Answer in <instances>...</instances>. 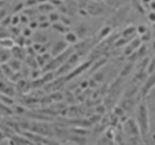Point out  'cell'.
I'll list each match as a JSON object with an SVG mask.
<instances>
[{"instance_id": "4316f807", "label": "cell", "mask_w": 155, "mask_h": 145, "mask_svg": "<svg viewBox=\"0 0 155 145\" xmlns=\"http://www.w3.org/2000/svg\"><path fill=\"white\" fill-rule=\"evenodd\" d=\"M150 47H151V50H152V51H155V40H152V41H151Z\"/></svg>"}, {"instance_id": "4dcf8cb0", "label": "cell", "mask_w": 155, "mask_h": 145, "mask_svg": "<svg viewBox=\"0 0 155 145\" xmlns=\"http://www.w3.org/2000/svg\"><path fill=\"white\" fill-rule=\"evenodd\" d=\"M15 2H25V0H15Z\"/></svg>"}, {"instance_id": "3957f363", "label": "cell", "mask_w": 155, "mask_h": 145, "mask_svg": "<svg viewBox=\"0 0 155 145\" xmlns=\"http://www.w3.org/2000/svg\"><path fill=\"white\" fill-rule=\"evenodd\" d=\"M69 44L66 43L64 40H59V41H55V43L52 44V47H51V55H52V58H56V56L62 55V53L64 52V51L69 48Z\"/></svg>"}, {"instance_id": "8992f818", "label": "cell", "mask_w": 155, "mask_h": 145, "mask_svg": "<svg viewBox=\"0 0 155 145\" xmlns=\"http://www.w3.org/2000/svg\"><path fill=\"white\" fill-rule=\"evenodd\" d=\"M136 34H137V26H133V25H129V26L124 27V30L121 32V37L129 38V40H133Z\"/></svg>"}, {"instance_id": "277c9868", "label": "cell", "mask_w": 155, "mask_h": 145, "mask_svg": "<svg viewBox=\"0 0 155 145\" xmlns=\"http://www.w3.org/2000/svg\"><path fill=\"white\" fill-rule=\"evenodd\" d=\"M125 129H126V131H128L130 136H133V137H139V136H141L140 134V129H139V125H137V122H135V119H128L126 121V123H125Z\"/></svg>"}, {"instance_id": "603a6c76", "label": "cell", "mask_w": 155, "mask_h": 145, "mask_svg": "<svg viewBox=\"0 0 155 145\" xmlns=\"http://www.w3.org/2000/svg\"><path fill=\"white\" fill-rule=\"evenodd\" d=\"M11 18H12V15H8V17H6L3 21H2V26L3 27H8V26H11Z\"/></svg>"}, {"instance_id": "f1b7e54d", "label": "cell", "mask_w": 155, "mask_h": 145, "mask_svg": "<svg viewBox=\"0 0 155 145\" xmlns=\"http://www.w3.org/2000/svg\"><path fill=\"white\" fill-rule=\"evenodd\" d=\"M151 34H152V40H155V30H151Z\"/></svg>"}, {"instance_id": "83f0119b", "label": "cell", "mask_w": 155, "mask_h": 145, "mask_svg": "<svg viewBox=\"0 0 155 145\" xmlns=\"http://www.w3.org/2000/svg\"><path fill=\"white\" fill-rule=\"evenodd\" d=\"M88 81H82V84H81V88H88Z\"/></svg>"}, {"instance_id": "4fadbf2b", "label": "cell", "mask_w": 155, "mask_h": 145, "mask_svg": "<svg viewBox=\"0 0 155 145\" xmlns=\"http://www.w3.org/2000/svg\"><path fill=\"white\" fill-rule=\"evenodd\" d=\"M0 103L2 104H4V105H15V102H14V99H12L11 96H7V95H4V93H0Z\"/></svg>"}, {"instance_id": "ac0fdd59", "label": "cell", "mask_w": 155, "mask_h": 145, "mask_svg": "<svg viewBox=\"0 0 155 145\" xmlns=\"http://www.w3.org/2000/svg\"><path fill=\"white\" fill-rule=\"evenodd\" d=\"M35 43L36 44H44L45 41L48 40V36L47 34H35Z\"/></svg>"}, {"instance_id": "5b68a950", "label": "cell", "mask_w": 155, "mask_h": 145, "mask_svg": "<svg viewBox=\"0 0 155 145\" xmlns=\"http://www.w3.org/2000/svg\"><path fill=\"white\" fill-rule=\"evenodd\" d=\"M111 34H113V27L110 26V25H107V23H106L104 26L100 27L99 33H97V44H99L100 41L106 40L107 37H110Z\"/></svg>"}, {"instance_id": "836d02e7", "label": "cell", "mask_w": 155, "mask_h": 145, "mask_svg": "<svg viewBox=\"0 0 155 145\" xmlns=\"http://www.w3.org/2000/svg\"><path fill=\"white\" fill-rule=\"evenodd\" d=\"M103 2H104V0H103Z\"/></svg>"}, {"instance_id": "9c48e42d", "label": "cell", "mask_w": 155, "mask_h": 145, "mask_svg": "<svg viewBox=\"0 0 155 145\" xmlns=\"http://www.w3.org/2000/svg\"><path fill=\"white\" fill-rule=\"evenodd\" d=\"M63 40L66 41L69 45H77V44L81 41V40H80V37L77 36V33H76V32H71V30L68 33V34H64V38H63Z\"/></svg>"}, {"instance_id": "9a60e30c", "label": "cell", "mask_w": 155, "mask_h": 145, "mask_svg": "<svg viewBox=\"0 0 155 145\" xmlns=\"http://www.w3.org/2000/svg\"><path fill=\"white\" fill-rule=\"evenodd\" d=\"M25 8H26L25 7V2H15V4L11 7L12 14H21V12H24Z\"/></svg>"}, {"instance_id": "44dd1931", "label": "cell", "mask_w": 155, "mask_h": 145, "mask_svg": "<svg viewBox=\"0 0 155 145\" xmlns=\"http://www.w3.org/2000/svg\"><path fill=\"white\" fill-rule=\"evenodd\" d=\"M147 21H148V23H151V25H154L155 23V11H147Z\"/></svg>"}, {"instance_id": "ba28073f", "label": "cell", "mask_w": 155, "mask_h": 145, "mask_svg": "<svg viewBox=\"0 0 155 145\" xmlns=\"http://www.w3.org/2000/svg\"><path fill=\"white\" fill-rule=\"evenodd\" d=\"M37 10H38V14H41V15H50L51 12L55 11V6L51 2H47V3L40 4L37 7Z\"/></svg>"}, {"instance_id": "7402d4cb", "label": "cell", "mask_w": 155, "mask_h": 145, "mask_svg": "<svg viewBox=\"0 0 155 145\" xmlns=\"http://www.w3.org/2000/svg\"><path fill=\"white\" fill-rule=\"evenodd\" d=\"M150 30H148V27L146 26V25H139L137 26V34L139 36H143V34H146V33H148Z\"/></svg>"}, {"instance_id": "5bb4252c", "label": "cell", "mask_w": 155, "mask_h": 145, "mask_svg": "<svg viewBox=\"0 0 155 145\" xmlns=\"http://www.w3.org/2000/svg\"><path fill=\"white\" fill-rule=\"evenodd\" d=\"M50 0H25V7L26 8H33V7H38L40 4L47 3Z\"/></svg>"}, {"instance_id": "1f68e13d", "label": "cell", "mask_w": 155, "mask_h": 145, "mask_svg": "<svg viewBox=\"0 0 155 145\" xmlns=\"http://www.w3.org/2000/svg\"><path fill=\"white\" fill-rule=\"evenodd\" d=\"M6 2H7V3H8V2H12V0H6Z\"/></svg>"}, {"instance_id": "6da1fadb", "label": "cell", "mask_w": 155, "mask_h": 145, "mask_svg": "<svg viewBox=\"0 0 155 145\" xmlns=\"http://www.w3.org/2000/svg\"><path fill=\"white\" fill-rule=\"evenodd\" d=\"M136 122L140 129V134L143 138H146L147 134L150 131V111L148 105L146 104L144 100L139 102L137 104V111H136Z\"/></svg>"}, {"instance_id": "d4e9b609", "label": "cell", "mask_w": 155, "mask_h": 145, "mask_svg": "<svg viewBox=\"0 0 155 145\" xmlns=\"http://www.w3.org/2000/svg\"><path fill=\"white\" fill-rule=\"evenodd\" d=\"M10 66L12 67V71H18V70H19V66H21V64H19V62H17V60L14 59V60L10 62Z\"/></svg>"}, {"instance_id": "cb8c5ba5", "label": "cell", "mask_w": 155, "mask_h": 145, "mask_svg": "<svg viewBox=\"0 0 155 145\" xmlns=\"http://www.w3.org/2000/svg\"><path fill=\"white\" fill-rule=\"evenodd\" d=\"M61 22L64 23V25H66V26H69V27L71 26V21H70V18H69L68 15H62V17H61Z\"/></svg>"}, {"instance_id": "ffe728a7", "label": "cell", "mask_w": 155, "mask_h": 145, "mask_svg": "<svg viewBox=\"0 0 155 145\" xmlns=\"http://www.w3.org/2000/svg\"><path fill=\"white\" fill-rule=\"evenodd\" d=\"M50 27H52V23L50 22V21H44V22H40V26H38V30H47L50 29Z\"/></svg>"}, {"instance_id": "f546056e", "label": "cell", "mask_w": 155, "mask_h": 145, "mask_svg": "<svg viewBox=\"0 0 155 145\" xmlns=\"http://www.w3.org/2000/svg\"><path fill=\"white\" fill-rule=\"evenodd\" d=\"M151 26H152V30H155V23L154 25H151Z\"/></svg>"}, {"instance_id": "d6986e66", "label": "cell", "mask_w": 155, "mask_h": 145, "mask_svg": "<svg viewBox=\"0 0 155 145\" xmlns=\"http://www.w3.org/2000/svg\"><path fill=\"white\" fill-rule=\"evenodd\" d=\"M32 34H33V30L30 29L29 26L22 27V34H21V36H24V37H26V38H30V37H32Z\"/></svg>"}, {"instance_id": "7a4b0ae2", "label": "cell", "mask_w": 155, "mask_h": 145, "mask_svg": "<svg viewBox=\"0 0 155 145\" xmlns=\"http://www.w3.org/2000/svg\"><path fill=\"white\" fill-rule=\"evenodd\" d=\"M129 10H130L129 4H126L125 7H121V8L118 10L114 15H111V17H110V19L107 21V25H110V26L114 29V27H117L118 25H121L122 22H125L126 18H128Z\"/></svg>"}, {"instance_id": "8fae6325", "label": "cell", "mask_w": 155, "mask_h": 145, "mask_svg": "<svg viewBox=\"0 0 155 145\" xmlns=\"http://www.w3.org/2000/svg\"><path fill=\"white\" fill-rule=\"evenodd\" d=\"M88 32H89V27H88V25H85V23H80L76 29V33L80 37V40H84L88 36Z\"/></svg>"}, {"instance_id": "52a82bcc", "label": "cell", "mask_w": 155, "mask_h": 145, "mask_svg": "<svg viewBox=\"0 0 155 145\" xmlns=\"http://www.w3.org/2000/svg\"><path fill=\"white\" fill-rule=\"evenodd\" d=\"M135 70V63H130V62H126V64L122 67V70L120 71V74H118V79H125L126 77H129L132 74V71Z\"/></svg>"}, {"instance_id": "d6a6232c", "label": "cell", "mask_w": 155, "mask_h": 145, "mask_svg": "<svg viewBox=\"0 0 155 145\" xmlns=\"http://www.w3.org/2000/svg\"><path fill=\"white\" fill-rule=\"evenodd\" d=\"M152 92H154V95H152V96H155V89H154V90H152Z\"/></svg>"}, {"instance_id": "2e32d148", "label": "cell", "mask_w": 155, "mask_h": 145, "mask_svg": "<svg viewBox=\"0 0 155 145\" xmlns=\"http://www.w3.org/2000/svg\"><path fill=\"white\" fill-rule=\"evenodd\" d=\"M61 17H62V15L59 14L58 11H54V12H51V14L48 15V21H50L51 23H56V22H61Z\"/></svg>"}, {"instance_id": "e0dca14e", "label": "cell", "mask_w": 155, "mask_h": 145, "mask_svg": "<svg viewBox=\"0 0 155 145\" xmlns=\"http://www.w3.org/2000/svg\"><path fill=\"white\" fill-rule=\"evenodd\" d=\"M104 72L102 71V70H99V71H96L94 74V77H92V78L95 79V82H96V84H100V82H103V79H104Z\"/></svg>"}, {"instance_id": "30bf717a", "label": "cell", "mask_w": 155, "mask_h": 145, "mask_svg": "<svg viewBox=\"0 0 155 145\" xmlns=\"http://www.w3.org/2000/svg\"><path fill=\"white\" fill-rule=\"evenodd\" d=\"M14 47H15V40L12 37H7L0 40V48H3V50H12Z\"/></svg>"}, {"instance_id": "484cf974", "label": "cell", "mask_w": 155, "mask_h": 145, "mask_svg": "<svg viewBox=\"0 0 155 145\" xmlns=\"http://www.w3.org/2000/svg\"><path fill=\"white\" fill-rule=\"evenodd\" d=\"M4 138H6V134H4V133H3V130H2V129H0V142L3 141Z\"/></svg>"}, {"instance_id": "7c38bea8", "label": "cell", "mask_w": 155, "mask_h": 145, "mask_svg": "<svg viewBox=\"0 0 155 145\" xmlns=\"http://www.w3.org/2000/svg\"><path fill=\"white\" fill-rule=\"evenodd\" d=\"M52 29L55 30V32H58V33H62V34H68V33L70 32V27L66 26V25L62 23V22L52 23Z\"/></svg>"}]
</instances>
